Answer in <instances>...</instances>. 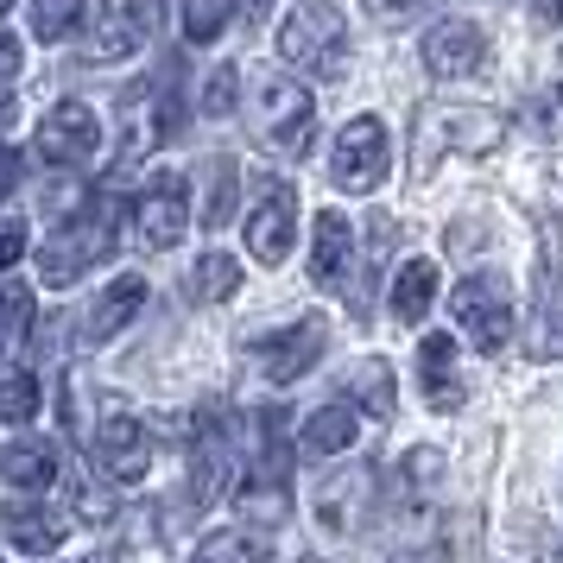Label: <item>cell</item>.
<instances>
[{
    "label": "cell",
    "instance_id": "obj_1",
    "mask_svg": "<svg viewBox=\"0 0 563 563\" xmlns=\"http://www.w3.org/2000/svg\"><path fill=\"white\" fill-rule=\"evenodd\" d=\"M114 216L121 209L108 203H89L82 216H70L64 229L38 247V273H45V285H77L89 266H102L108 254H114Z\"/></svg>",
    "mask_w": 563,
    "mask_h": 563
},
{
    "label": "cell",
    "instance_id": "obj_2",
    "mask_svg": "<svg viewBox=\"0 0 563 563\" xmlns=\"http://www.w3.org/2000/svg\"><path fill=\"white\" fill-rule=\"evenodd\" d=\"M279 52L285 64H298V70H317V77H342L349 70V26H342V13L323 7V0H305L298 13H285L279 26Z\"/></svg>",
    "mask_w": 563,
    "mask_h": 563
},
{
    "label": "cell",
    "instance_id": "obj_3",
    "mask_svg": "<svg viewBox=\"0 0 563 563\" xmlns=\"http://www.w3.org/2000/svg\"><path fill=\"white\" fill-rule=\"evenodd\" d=\"M450 317L462 323V335L482 349V355H500L512 335V298L507 285L494 279V273H475V279H462L450 291Z\"/></svg>",
    "mask_w": 563,
    "mask_h": 563
},
{
    "label": "cell",
    "instance_id": "obj_4",
    "mask_svg": "<svg viewBox=\"0 0 563 563\" xmlns=\"http://www.w3.org/2000/svg\"><path fill=\"white\" fill-rule=\"evenodd\" d=\"M260 102H254V121L266 133V146H279V153H305L310 133H317V102H310V89H298L291 77H260Z\"/></svg>",
    "mask_w": 563,
    "mask_h": 563
},
{
    "label": "cell",
    "instance_id": "obj_5",
    "mask_svg": "<svg viewBox=\"0 0 563 563\" xmlns=\"http://www.w3.org/2000/svg\"><path fill=\"white\" fill-rule=\"evenodd\" d=\"M386 121L380 114H355L342 140H335V158H330V184L335 190H349V197H367L374 184L386 178Z\"/></svg>",
    "mask_w": 563,
    "mask_h": 563
},
{
    "label": "cell",
    "instance_id": "obj_6",
    "mask_svg": "<svg viewBox=\"0 0 563 563\" xmlns=\"http://www.w3.org/2000/svg\"><path fill=\"white\" fill-rule=\"evenodd\" d=\"M89 456H96V468H102L108 482H140L153 468V437H146V424L133 411L108 406L96 418V431H89Z\"/></svg>",
    "mask_w": 563,
    "mask_h": 563
},
{
    "label": "cell",
    "instance_id": "obj_7",
    "mask_svg": "<svg viewBox=\"0 0 563 563\" xmlns=\"http://www.w3.org/2000/svg\"><path fill=\"white\" fill-rule=\"evenodd\" d=\"M330 349V330H323V317H298V323H285L279 335H260L254 349V367L266 374V380H305L310 367H317V355Z\"/></svg>",
    "mask_w": 563,
    "mask_h": 563
},
{
    "label": "cell",
    "instance_id": "obj_8",
    "mask_svg": "<svg viewBox=\"0 0 563 563\" xmlns=\"http://www.w3.org/2000/svg\"><path fill=\"white\" fill-rule=\"evenodd\" d=\"M158 32V0H102L96 7V38H89V57L102 64H121V57L146 52Z\"/></svg>",
    "mask_w": 563,
    "mask_h": 563
},
{
    "label": "cell",
    "instance_id": "obj_9",
    "mask_svg": "<svg viewBox=\"0 0 563 563\" xmlns=\"http://www.w3.org/2000/svg\"><path fill=\"white\" fill-rule=\"evenodd\" d=\"M310 512H317V526L330 538H349L367 526V512H374V468H335L317 482L310 494Z\"/></svg>",
    "mask_w": 563,
    "mask_h": 563
},
{
    "label": "cell",
    "instance_id": "obj_10",
    "mask_svg": "<svg viewBox=\"0 0 563 563\" xmlns=\"http://www.w3.org/2000/svg\"><path fill=\"white\" fill-rule=\"evenodd\" d=\"M38 153L52 165H89L102 153V114L89 102H57L45 121H38Z\"/></svg>",
    "mask_w": 563,
    "mask_h": 563
},
{
    "label": "cell",
    "instance_id": "obj_11",
    "mask_svg": "<svg viewBox=\"0 0 563 563\" xmlns=\"http://www.w3.org/2000/svg\"><path fill=\"white\" fill-rule=\"evenodd\" d=\"M291 234H298V197L285 190V184H266L260 190V203L247 209V254L260 266H279L291 254Z\"/></svg>",
    "mask_w": 563,
    "mask_h": 563
},
{
    "label": "cell",
    "instance_id": "obj_12",
    "mask_svg": "<svg viewBox=\"0 0 563 563\" xmlns=\"http://www.w3.org/2000/svg\"><path fill=\"white\" fill-rule=\"evenodd\" d=\"M184 222H190V190H184L178 172H158L146 184V197H140V241L153 254H165V247L184 241Z\"/></svg>",
    "mask_w": 563,
    "mask_h": 563
},
{
    "label": "cell",
    "instance_id": "obj_13",
    "mask_svg": "<svg viewBox=\"0 0 563 563\" xmlns=\"http://www.w3.org/2000/svg\"><path fill=\"white\" fill-rule=\"evenodd\" d=\"M487 57V38L482 26H468V20H437L431 32H424V70L431 77H475Z\"/></svg>",
    "mask_w": 563,
    "mask_h": 563
},
{
    "label": "cell",
    "instance_id": "obj_14",
    "mask_svg": "<svg viewBox=\"0 0 563 563\" xmlns=\"http://www.w3.org/2000/svg\"><path fill=\"white\" fill-rule=\"evenodd\" d=\"M0 532H7V544H20L32 558H52L70 526H64L52 507H38V500H7V507H0Z\"/></svg>",
    "mask_w": 563,
    "mask_h": 563
},
{
    "label": "cell",
    "instance_id": "obj_15",
    "mask_svg": "<svg viewBox=\"0 0 563 563\" xmlns=\"http://www.w3.org/2000/svg\"><path fill=\"white\" fill-rule=\"evenodd\" d=\"M140 305H146V279H140V273L114 279L102 298L89 305V317H82V342H108V335H121L133 317H140Z\"/></svg>",
    "mask_w": 563,
    "mask_h": 563
},
{
    "label": "cell",
    "instance_id": "obj_16",
    "mask_svg": "<svg viewBox=\"0 0 563 563\" xmlns=\"http://www.w3.org/2000/svg\"><path fill=\"white\" fill-rule=\"evenodd\" d=\"M355 437H361L355 399H330V406H317L305 418L298 443H305V456H342V450H355Z\"/></svg>",
    "mask_w": 563,
    "mask_h": 563
},
{
    "label": "cell",
    "instance_id": "obj_17",
    "mask_svg": "<svg viewBox=\"0 0 563 563\" xmlns=\"http://www.w3.org/2000/svg\"><path fill=\"white\" fill-rule=\"evenodd\" d=\"M349 260H355V229H349V216L323 209V216H317V241H310V279L317 285H342Z\"/></svg>",
    "mask_w": 563,
    "mask_h": 563
},
{
    "label": "cell",
    "instance_id": "obj_18",
    "mask_svg": "<svg viewBox=\"0 0 563 563\" xmlns=\"http://www.w3.org/2000/svg\"><path fill=\"white\" fill-rule=\"evenodd\" d=\"M532 355L563 361V260L538 266V323H532Z\"/></svg>",
    "mask_w": 563,
    "mask_h": 563
},
{
    "label": "cell",
    "instance_id": "obj_19",
    "mask_svg": "<svg viewBox=\"0 0 563 563\" xmlns=\"http://www.w3.org/2000/svg\"><path fill=\"white\" fill-rule=\"evenodd\" d=\"M418 380H424L431 411H456L462 406V380H456V349H450V335H424V349H418Z\"/></svg>",
    "mask_w": 563,
    "mask_h": 563
},
{
    "label": "cell",
    "instance_id": "obj_20",
    "mask_svg": "<svg viewBox=\"0 0 563 563\" xmlns=\"http://www.w3.org/2000/svg\"><path fill=\"white\" fill-rule=\"evenodd\" d=\"M0 482L26 487V494H45L57 482V450L52 443H7L0 450Z\"/></svg>",
    "mask_w": 563,
    "mask_h": 563
},
{
    "label": "cell",
    "instance_id": "obj_21",
    "mask_svg": "<svg viewBox=\"0 0 563 563\" xmlns=\"http://www.w3.org/2000/svg\"><path fill=\"white\" fill-rule=\"evenodd\" d=\"M431 298H437V266L431 260H406L399 279H393V317L399 323H424Z\"/></svg>",
    "mask_w": 563,
    "mask_h": 563
},
{
    "label": "cell",
    "instance_id": "obj_22",
    "mask_svg": "<svg viewBox=\"0 0 563 563\" xmlns=\"http://www.w3.org/2000/svg\"><path fill=\"white\" fill-rule=\"evenodd\" d=\"M273 558V544H266V532H216V538H203L197 544V558L190 563H266Z\"/></svg>",
    "mask_w": 563,
    "mask_h": 563
},
{
    "label": "cell",
    "instance_id": "obj_23",
    "mask_svg": "<svg viewBox=\"0 0 563 563\" xmlns=\"http://www.w3.org/2000/svg\"><path fill=\"white\" fill-rule=\"evenodd\" d=\"M234 285H241V260L234 254H203L190 266V298L197 305H222V298H234Z\"/></svg>",
    "mask_w": 563,
    "mask_h": 563
},
{
    "label": "cell",
    "instance_id": "obj_24",
    "mask_svg": "<svg viewBox=\"0 0 563 563\" xmlns=\"http://www.w3.org/2000/svg\"><path fill=\"white\" fill-rule=\"evenodd\" d=\"M234 20V0H184V32L197 38V45H209V38H222Z\"/></svg>",
    "mask_w": 563,
    "mask_h": 563
},
{
    "label": "cell",
    "instance_id": "obj_25",
    "mask_svg": "<svg viewBox=\"0 0 563 563\" xmlns=\"http://www.w3.org/2000/svg\"><path fill=\"white\" fill-rule=\"evenodd\" d=\"M32 411H38V380L20 374V367H7V374H0V418H7V424H26Z\"/></svg>",
    "mask_w": 563,
    "mask_h": 563
},
{
    "label": "cell",
    "instance_id": "obj_26",
    "mask_svg": "<svg viewBox=\"0 0 563 563\" xmlns=\"http://www.w3.org/2000/svg\"><path fill=\"white\" fill-rule=\"evenodd\" d=\"M437 475H443V456H437V450H411V456L399 462V494H406V500H431Z\"/></svg>",
    "mask_w": 563,
    "mask_h": 563
},
{
    "label": "cell",
    "instance_id": "obj_27",
    "mask_svg": "<svg viewBox=\"0 0 563 563\" xmlns=\"http://www.w3.org/2000/svg\"><path fill=\"white\" fill-rule=\"evenodd\" d=\"M82 20V0H32V32L52 45V38H64V32Z\"/></svg>",
    "mask_w": 563,
    "mask_h": 563
},
{
    "label": "cell",
    "instance_id": "obj_28",
    "mask_svg": "<svg viewBox=\"0 0 563 563\" xmlns=\"http://www.w3.org/2000/svg\"><path fill=\"white\" fill-rule=\"evenodd\" d=\"M32 323V291L26 285H0V342H20Z\"/></svg>",
    "mask_w": 563,
    "mask_h": 563
},
{
    "label": "cell",
    "instance_id": "obj_29",
    "mask_svg": "<svg viewBox=\"0 0 563 563\" xmlns=\"http://www.w3.org/2000/svg\"><path fill=\"white\" fill-rule=\"evenodd\" d=\"M234 216V165H216L209 178V203H203V229H222Z\"/></svg>",
    "mask_w": 563,
    "mask_h": 563
},
{
    "label": "cell",
    "instance_id": "obj_30",
    "mask_svg": "<svg viewBox=\"0 0 563 563\" xmlns=\"http://www.w3.org/2000/svg\"><path fill=\"white\" fill-rule=\"evenodd\" d=\"M234 70H216V77H209V89H203V114L209 121H222V114H234Z\"/></svg>",
    "mask_w": 563,
    "mask_h": 563
},
{
    "label": "cell",
    "instance_id": "obj_31",
    "mask_svg": "<svg viewBox=\"0 0 563 563\" xmlns=\"http://www.w3.org/2000/svg\"><path fill=\"white\" fill-rule=\"evenodd\" d=\"M77 512L89 519V526H108V519H114V494H108V487H96V482H82L77 487Z\"/></svg>",
    "mask_w": 563,
    "mask_h": 563
},
{
    "label": "cell",
    "instance_id": "obj_32",
    "mask_svg": "<svg viewBox=\"0 0 563 563\" xmlns=\"http://www.w3.org/2000/svg\"><path fill=\"white\" fill-rule=\"evenodd\" d=\"M361 393H367V406H374V411H393V386H386L380 361H367V367H361Z\"/></svg>",
    "mask_w": 563,
    "mask_h": 563
},
{
    "label": "cell",
    "instance_id": "obj_33",
    "mask_svg": "<svg viewBox=\"0 0 563 563\" xmlns=\"http://www.w3.org/2000/svg\"><path fill=\"white\" fill-rule=\"evenodd\" d=\"M20 254H26V229H20V222H0V273H7Z\"/></svg>",
    "mask_w": 563,
    "mask_h": 563
},
{
    "label": "cell",
    "instance_id": "obj_34",
    "mask_svg": "<svg viewBox=\"0 0 563 563\" xmlns=\"http://www.w3.org/2000/svg\"><path fill=\"white\" fill-rule=\"evenodd\" d=\"M13 184H20V153L0 146V197H13Z\"/></svg>",
    "mask_w": 563,
    "mask_h": 563
},
{
    "label": "cell",
    "instance_id": "obj_35",
    "mask_svg": "<svg viewBox=\"0 0 563 563\" xmlns=\"http://www.w3.org/2000/svg\"><path fill=\"white\" fill-rule=\"evenodd\" d=\"M411 7H418V0H367L374 20H399V13H411Z\"/></svg>",
    "mask_w": 563,
    "mask_h": 563
},
{
    "label": "cell",
    "instance_id": "obj_36",
    "mask_svg": "<svg viewBox=\"0 0 563 563\" xmlns=\"http://www.w3.org/2000/svg\"><path fill=\"white\" fill-rule=\"evenodd\" d=\"M13 70H20V45H13V38L0 32V82L13 77Z\"/></svg>",
    "mask_w": 563,
    "mask_h": 563
},
{
    "label": "cell",
    "instance_id": "obj_37",
    "mask_svg": "<svg viewBox=\"0 0 563 563\" xmlns=\"http://www.w3.org/2000/svg\"><path fill=\"white\" fill-rule=\"evenodd\" d=\"M532 13H538V26H558V20H563V0H532Z\"/></svg>",
    "mask_w": 563,
    "mask_h": 563
},
{
    "label": "cell",
    "instance_id": "obj_38",
    "mask_svg": "<svg viewBox=\"0 0 563 563\" xmlns=\"http://www.w3.org/2000/svg\"><path fill=\"white\" fill-rule=\"evenodd\" d=\"M393 563H450V551H443V544H424V551H411V558H393Z\"/></svg>",
    "mask_w": 563,
    "mask_h": 563
},
{
    "label": "cell",
    "instance_id": "obj_39",
    "mask_svg": "<svg viewBox=\"0 0 563 563\" xmlns=\"http://www.w3.org/2000/svg\"><path fill=\"white\" fill-rule=\"evenodd\" d=\"M544 102H551V108H544V128H563V89H551Z\"/></svg>",
    "mask_w": 563,
    "mask_h": 563
},
{
    "label": "cell",
    "instance_id": "obj_40",
    "mask_svg": "<svg viewBox=\"0 0 563 563\" xmlns=\"http://www.w3.org/2000/svg\"><path fill=\"white\" fill-rule=\"evenodd\" d=\"M7 114H13V102H7V96H0V128H7Z\"/></svg>",
    "mask_w": 563,
    "mask_h": 563
},
{
    "label": "cell",
    "instance_id": "obj_41",
    "mask_svg": "<svg viewBox=\"0 0 563 563\" xmlns=\"http://www.w3.org/2000/svg\"><path fill=\"white\" fill-rule=\"evenodd\" d=\"M89 563H114V558H108V551H102V558H89Z\"/></svg>",
    "mask_w": 563,
    "mask_h": 563
},
{
    "label": "cell",
    "instance_id": "obj_42",
    "mask_svg": "<svg viewBox=\"0 0 563 563\" xmlns=\"http://www.w3.org/2000/svg\"><path fill=\"white\" fill-rule=\"evenodd\" d=\"M7 7H13V0H0V20H7Z\"/></svg>",
    "mask_w": 563,
    "mask_h": 563
}]
</instances>
